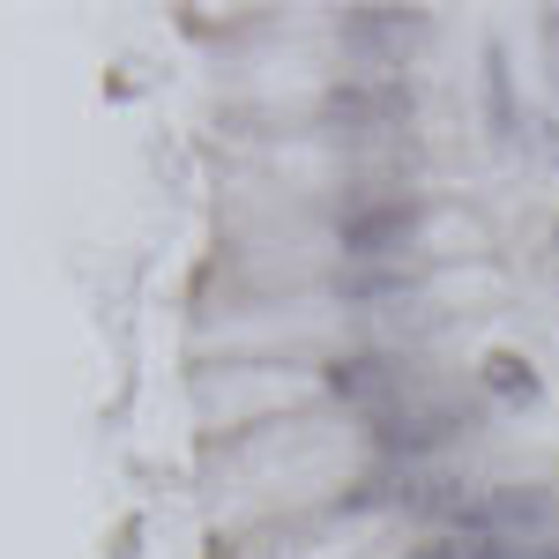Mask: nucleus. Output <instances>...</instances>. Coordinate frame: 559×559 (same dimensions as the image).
<instances>
[{
	"mask_svg": "<svg viewBox=\"0 0 559 559\" xmlns=\"http://www.w3.org/2000/svg\"><path fill=\"white\" fill-rule=\"evenodd\" d=\"M485 373H492V381L508 388V395H522V403H537V381H530V366H522V358H508V350H492V358H485Z\"/></svg>",
	"mask_w": 559,
	"mask_h": 559,
	"instance_id": "1",
	"label": "nucleus"
}]
</instances>
